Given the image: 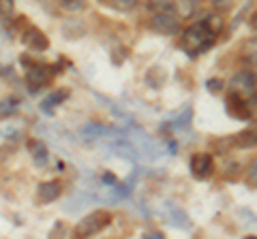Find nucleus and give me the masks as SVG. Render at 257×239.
Returning <instances> with one entry per match:
<instances>
[{
    "label": "nucleus",
    "instance_id": "f257e3e1",
    "mask_svg": "<svg viewBox=\"0 0 257 239\" xmlns=\"http://www.w3.org/2000/svg\"><path fill=\"white\" fill-rule=\"evenodd\" d=\"M214 41H216V34L208 30L204 22L193 24V26H189L182 32V47L189 56H197V54L208 52L214 45Z\"/></svg>",
    "mask_w": 257,
    "mask_h": 239
},
{
    "label": "nucleus",
    "instance_id": "f03ea898",
    "mask_svg": "<svg viewBox=\"0 0 257 239\" xmlns=\"http://www.w3.org/2000/svg\"><path fill=\"white\" fill-rule=\"evenodd\" d=\"M22 64L26 68V84L30 88V92H39L41 88H45L52 82V77L56 73H60V64L58 66H50L43 64V62H32L28 58H22Z\"/></svg>",
    "mask_w": 257,
    "mask_h": 239
},
{
    "label": "nucleus",
    "instance_id": "7ed1b4c3",
    "mask_svg": "<svg viewBox=\"0 0 257 239\" xmlns=\"http://www.w3.org/2000/svg\"><path fill=\"white\" fill-rule=\"evenodd\" d=\"M111 224V214L107 210H94L92 214H88L75 224L73 233L75 237H92L96 233H101L103 228H107Z\"/></svg>",
    "mask_w": 257,
    "mask_h": 239
},
{
    "label": "nucleus",
    "instance_id": "20e7f679",
    "mask_svg": "<svg viewBox=\"0 0 257 239\" xmlns=\"http://www.w3.org/2000/svg\"><path fill=\"white\" fill-rule=\"evenodd\" d=\"M150 28L157 34L174 36V34H180V20L176 18L174 11H157L150 20Z\"/></svg>",
    "mask_w": 257,
    "mask_h": 239
},
{
    "label": "nucleus",
    "instance_id": "39448f33",
    "mask_svg": "<svg viewBox=\"0 0 257 239\" xmlns=\"http://www.w3.org/2000/svg\"><path fill=\"white\" fill-rule=\"evenodd\" d=\"M22 43L26 45V50L37 52V54L50 50V38H47V34L41 32L37 26H26L22 30Z\"/></svg>",
    "mask_w": 257,
    "mask_h": 239
},
{
    "label": "nucleus",
    "instance_id": "423d86ee",
    "mask_svg": "<svg viewBox=\"0 0 257 239\" xmlns=\"http://www.w3.org/2000/svg\"><path fill=\"white\" fill-rule=\"evenodd\" d=\"M231 92L240 94V96L244 98H255V75L248 73V70H240V73H236L234 77H231Z\"/></svg>",
    "mask_w": 257,
    "mask_h": 239
},
{
    "label": "nucleus",
    "instance_id": "0eeeda50",
    "mask_svg": "<svg viewBox=\"0 0 257 239\" xmlns=\"http://www.w3.org/2000/svg\"><path fill=\"white\" fill-rule=\"evenodd\" d=\"M214 171V160H212V154H195L191 158V173L193 178L197 180H208Z\"/></svg>",
    "mask_w": 257,
    "mask_h": 239
},
{
    "label": "nucleus",
    "instance_id": "6e6552de",
    "mask_svg": "<svg viewBox=\"0 0 257 239\" xmlns=\"http://www.w3.org/2000/svg\"><path fill=\"white\" fill-rule=\"evenodd\" d=\"M227 111L231 114V118L238 120H248L253 116V107H248V98L240 96L236 92H231L227 96Z\"/></svg>",
    "mask_w": 257,
    "mask_h": 239
},
{
    "label": "nucleus",
    "instance_id": "1a4fd4ad",
    "mask_svg": "<svg viewBox=\"0 0 257 239\" xmlns=\"http://www.w3.org/2000/svg\"><path fill=\"white\" fill-rule=\"evenodd\" d=\"M60 192H62L60 182H43V184L39 186V190H37V196H39V201L41 203H52V201H56V198L60 196Z\"/></svg>",
    "mask_w": 257,
    "mask_h": 239
},
{
    "label": "nucleus",
    "instance_id": "9d476101",
    "mask_svg": "<svg viewBox=\"0 0 257 239\" xmlns=\"http://www.w3.org/2000/svg\"><path fill=\"white\" fill-rule=\"evenodd\" d=\"M172 11L176 13L178 20H189L195 15L197 2L195 0H172Z\"/></svg>",
    "mask_w": 257,
    "mask_h": 239
},
{
    "label": "nucleus",
    "instance_id": "9b49d317",
    "mask_svg": "<svg viewBox=\"0 0 257 239\" xmlns=\"http://www.w3.org/2000/svg\"><path fill=\"white\" fill-rule=\"evenodd\" d=\"M28 150H30L32 160H35L37 164H45V160H47V148H45L43 141L32 139V141L28 143Z\"/></svg>",
    "mask_w": 257,
    "mask_h": 239
},
{
    "label": "nucleus",
    "instance_id": "f8f14e48",
    "mask_svg": "<svg viewBox=\"0 0 257 239\" xmlns=\"http://www.w3.org/2000/svg\"><path fill=\"white\" fill-rule=\"evenodd\" d=\"M101 2L116 11H131L133 6H138L140 0H101Z\"/></svg>",
    "mask_w": 257,
    "mask_h": 239
},
{
    "label": "nucleus",
    "instance_id": "ddd939ff",
    "mask_svg": "<svg viewBox=\"0 0 257 239\" xmlns=\"http://www.w3.org/2000/svg\"><path fill=\"white\" fill-rule=\"evenodd\" d=\"M58 4L69 13H79L88 6V0H58Z\"/></svg>",
    "mask_w": 257,
    "mask_h": 239
},
{
    "label": "nucleus",
    "instance_id": "4468645a",
    "mask_svg": "<svg viewBox=\"0 0 257 239\" xmlns=\"http://www.w3.org/2000/svg\"><path fill=\"white\" fill-rule=\"evenodd\" d=\"M18 107H20V100L18 98H5V100H0V118L13 116L15 111H18Z\"/></svg>",
    "mask_w": 257,
    "mask_h": 239
},
{
    "label": "nucleus",
    "instance_id": "2eb2a0df",
    "mask_svg": "<svg viewBox=\"0 0 257 239\" xmlns=\"http://www.w3.org/2000/svg\"><path fill=\"white\" fill-rule=\"evenodd\" d=\"M204 24H206V26H208V30H210V32H214L216 36H219V32H221V30H223V26H225V22H223V18H221V15H208V18L204 20Z\"/></svg>",
    "mask_w": 257,
    "mask_h": 239
},
{
    "label": "nucleus",
    "instance_id": "dca6fc26",
    "mask_svg": "<svg viewBox=\"0 0 257 239\" xmlns=\"http://www.w3.org/2000/svg\"><path fill=\"white\" fill-rule=\"evenodd\" d=\"M67 96H69V90H60V92H54V94H52V96H50V98H47V100L43 102V105H41V107H43L45 111H52V107H56V105H60V102H62L64 98H67Z\"/></svg>",
    "mask_w": 257,
    "mask_h": 239
},
{
    "label": "nucleus",
    "instance_id": "f3484780",
    "mask_svg": "<svg viewBox=\"0 0 257 239\" xmlns=\"http://www.w3.org/2000/svg\"><path fill=\"white\" fill-rule=\"evenodd\" d=\"M236 146L238 148H253L255 146V132L253 130H244L236 137Z\"/></svg>",
    "mask_w": 257,
    "mask_h": 239
},
{
    "label": "nucleus",
    "instance_id": "a211bd4d",
    "mask_svg": "<svg viewBox=\"0 0 257 239\" xmlns=\"http://www.w3.org/2000/svg\"><path fill=\"white\" fill-rule=\"evenodd\" d=\"M146 6L152 13H157V11H172V0H148Z\"/></svg>",
    "mask_w": 257,
    "mask_h": 239
},
{
    "label": "nucleus",
    "instance_id": "6ab92c4d",
    "mask_svg": "<svg viewBox=\"0 0 257 239\" xmlns=\"http://www.w3.org/2000/svg\"><path fill=\"white\" fill-rule=\"evenodd\" d=\"M13 13V0H0V18H11Z\"/></svg>",
    "mask_w": 257,
    "mask_h": 239
},
{
    "label": "nucleus",
    "instance_id": "aec40b11",
    "mask_svg": "<svg viewBox=\"0 0 257 239\" xmlns=\"http://www.w3.org/2000/svg\"><path fill=\"white\" fill-rule=\"evenodd\" d=\"M210 2L216 11H229L231 4H234V0H210Z\"/></svg>",
    "mask_w": 257,
    "mask_h": 239
},
{
    "label": "nucleus",
    "instance_id": "412c9836",
    "mask_svg": "<svg viewBox=\"0 0 257 239\" xmlns=\"http://www.w3.org/2000/svg\"><path fill=\"white\" fill-rule=\"evenodd\" d=\"M206 88H208V90H210L212 94H219L221 90H223V82H221V79H208V84H206Z\"/></svg>",
    "mask_w": 257,
    "mask_h": 239
}]
</instances>
